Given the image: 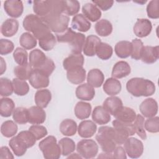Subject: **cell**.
<instances>
[{"mask_svg": "<svg viewBox=\"0 0 159 159\" xmlns=\"http://www.w3.org/2000/svg\"><path fill=\"white\" fill-rule=\"evenodd\" d=\"M85 40L86 37L84 34L76 32L74 39L69 43L72 53H81L83 51Z\"/></svg>", "mask_w": 159, "mask_h": 159, "instance_id": "obj_37", "label": "cell"}, {"mask_svg": "<svg viewBox=\"0 0 159 159\" xmlns=\"http://www.w3.org/2000/svg\"><path fill=\"white\" fill-rule=\"evenodd\" d=\"M147 16L150 19H157L159 17V1L152 0L147 6Z\"/></svg>", "mask_w": 159, "mask_h": 159, "instance_id": "obj_53", "label": "cell"}, {"mask_svg": "<svg viewBox=\"0 0 159 159\" xmlns=\"http://www.w3.org/2000/svg\"><path fill=\"white\" fill-rule=\"evenodd\" d=\"M29 130L33 134L37 140L43 138L48 134L47 130L44 126L38 124L31 125Z\"/></svg>", "mask_w": 159, "mask_h": 159, "instance_id": "obj_55", "label": "cell"}, {"mask_svg": "<svg viewBox=\"0 0 159 159\" xmlns=\"http://www.w3.org/2000/svg\"><path fill=\"white\" fill-rule=\"evenodd\" d=\"M57 39L54 35L51 32L39 40V47L45 51H50L55 46Z\"/></svg>", "mask_w": 159, "mask_h": 159, "instance_id": "obj_45", "label": "cell"}, {"mask_svg": "<svg viewBox=\"0 0 159 159\" xmlns=\"http://www.w3.org/2000/svg\"><path fill=\"white\" fill-rule=\"evenodd\" d=\"M132 45V50L130 57L132 59L139 60L141 58L142 52L143 48V43L139 39H134L131 42Z\"/></svg>", "mask_w": 159, "mask_h": 159, "instance_id": "obj_49", "label": "cell"}, {"mask_svg": "<svg viewBox=\"0 0 159 159\" xmlns=\"http://www.w3.org/2000/svg\"><path fill=\"white\" fill-rule=\"evenodd\" d=\"M76 32L71 28L68 27L65 31L61 33L56 34L57 41L59 43H70L75 36Z\"/></svg>", "mask_w": 159, "mask_h": 159, "instance_id": "obj_51", "label": "cell"}, {"mask_svg": "<svg viewBox=\"0 0 159 159\" xmlns=\"http://www.w3.org/2000/svg\"><path fill=\"white\" fill-rule=\"evenodd\" d=\"M68 158H81L82 157L79 155V154H78V153H72V154H71V155H69V156L67 157Z\"/></svg>", "mask_w": 159, "mask_h": 159, "instance_id": "obj_62", "label": "cell"}, {"mask_svg": "<svg viewBox=\"0 0 159 159\" xmlns=\"http://www.w3.org/2000/svg\"><path fill=\"white\" fill-rule=\"evenodd\" d=\"M58 145L61 148V155L63 156H68L76 150L75 142L68 137L60 139L58 142Z\"/></svg>", "mask_w": 159, "mask_h": 159, "instance_id": "obj_40", "label": "cell"}, {"mask_svg": "<svg viewBox=\"0 0 159 159\" xmlns=\"http://www.w3.org/2000/svg\"><path fill=\"white\" fill-rule=\"evenodd\" d=\"M68 80L74 84H79L84 81L86 78V70L83 66H77L66 71Z\"/></svg>", "mask_w": 159, "mask_h": 159, "instance_id": "obj_18", "label": "cell"}, {"mask_svg": "<svg viewBox=\"0 0 159 159\" xmlns=\"http://www.w3.org/2000/svg\"><path fill=\"white\" fill-rule=\"evenodd\" d=\"M29 122L32 124H43L46 119V113L40 107L37 106L28 108Z\"/></svg>", "mask_w": 159, "mask_h": 159, "instance_id": "obj_14", "label": "cell"}, {"mask_svg": "<svg viewBox=\"0 0 159 159\" xmlns=\"http://www.w3.org/2000/svg\"><path fill=\"white\" fill-rule=\"evenodd\" d=\"M122 89L120 82L114 78H107L104 84L103 90L109 96H115L118 94Z\"/></svg>", "mask_w": 159, "mask_h": 159, "instance_id": "obj_27", "label": "cell"}, {"mask_svg": "<svg viewBox=\"0 0 159 159\" xmlns=\"http://www.w3.org/2000/svg\"><path fill=\"white\" fill-rule=\"evenodd\" d=\"M131 72L129 64L125 61H119L113 66L112 70V77L114 78H122L128 76Z\"/></svg>", "mask_w": 159, "mask_h": 159, "instance_id": "obj_24", "label": "cell"}, {"mask_svg": "<svg viewBox=\"0 0 159 159\" xmlns=\"http://www.w3.org/2000/svg\"><path fill=\"white\" fill-rule=\"evenodd\" d=\"M113 134L114 127L102 126L99 128L96 139L104 152L112 153L116 147Z\"/></svg>", "mask_w": 159, "mask_h": 159, "instance_id": "obj_4", "label": "cell"}, {"mask_svg": "<svg viewBox=\"0 0 159 159\" xmlns=\"http://www.w3.org/2000/svg\"><path fill=\"white\" fill-rule=\"evenodd\" d=\"M1 75H2L6 70V62L4 60L2 57H1Z\"/></svg>", "mask_w": 159, "mask_h": 159, "instance_id": "obj_61", "label": "cell"}, {"mask_svg": "<svg viewBox=\"0 0 159 159\" xmlns=\"http://www.w3.org/2000/svg\"><path fill=\"white\" fill-rule=\"evenodd\" d=\"M9 145L17 157L24 155L28 148L23 141L17 136L13 137L9 142Z\"/></svg>", "mask_w": 159, "mask_h": 159, "instance_id": "obj_32", "label": "cell"}, {"mask_svg": "<svg viewBox=\"0 0 159 159\" xmlns=\"http://www.w3.org/2000/svg\"><path fill=\"white\" fill-rule=\"evenodd\" d=\"M127 91L135 97H148L155 92V85L152 81L143 78H132L126 84Z\"/></svg>", "mask_w": 159, "mask_h": 159, "instance_id": "obj_1", "label": "cell"}, {"mask_svg": "<svg viewBox=\"0 0 159 159\" xmlns=\"http://www.w3.org/2000/svg\"><path fill=\"white\" fill-rule=\"evenodd\" d=\"M17 135L23 141L27 148L33 147L37 140L33 134L29 130L21 131Z\"/></svg>", "mask_w": 159, "mask_h": 159, "instance_id": "obj_52", "label": "cell"}, {"mask_svg": "<svg viewBox=\"0 0 159 159\" xmlns=\"http://www.w3.org/2000/svg\"><path fill=\"white\" fill-rule=\"evenodd\" d=\"M39 147L46 159H58L61 157V148L57 143V139L53 135H49L40 141Z\"/></svg>", "mask_w": 159, "mask_h": 159, "instance_id": "obj_5", "label": "cell"}, {"mask_svg": "<svg viewBox=\"0 0 159 159\" xmlns=\"http://www.w3.org/2000/svg\"><path fill=\"white\" fill-rule=\"evenodd\" d=\"M4 9L9 16L13 18H18L23 13L24 6L21 1L8 0L4 1Z\"/></svg>", "mask_w": 159, "mask_h": 159, "instance_id": "obj_10", "label": "cell"}, {"mask_svg": "<svg viewBox=\"0 0 159 159\" xmlns=\"http://www.w3.org/2000/svg\"><path fill=\"white\" fill-rule=\"evenodd\" d=\"M101 42V39L96 35H90L86 39L83 47V53L86 56L93 57L96 53V50Z\"/></svg>", "mask_w": 159, "mask_h": 159, "instance_id": "obj_15", "label": "cell"}, {"mask_svg": "<svg viewBox=\"0 0 159 159\" xmlns=\"http://www.w3.org/2000/svg\"><path fill=\"white\" fill-rule=\"evenodd\" d=\"M84 57L81 53H72L63 61V66L66 71L77 66H83Z\"/></svg>", "mask_w": 159, "mask_h": 159, "instance_id": "obj_23", "label": "cell"}, {"mask_svg": "<svg viewBox=\"0 0 159 159\" xmlns=\"http://www.w3.org/2000/svg\"><path fill=\"white\" fill-rule=\"evenodd\" d=\"M87 83L93 88H99L104 80L103 73L98 68L89 70L87 75Z\"/></svg>", "mask_w": 159, "mask_h": 159, "instance_id": "obj_26", "label": "cell"}, {"mask_svg": "<svg viewBox=\"0 0 159 159\" xmlns=\"http://www.w3.org/2000/svg\"><path fill=\"white\" fill-rule=\"evenodd\" d=\"M92 3L95 4L99 9L102 11H107L111 9L114 4V1H101V0H93Z\"/></svg>", "mask_w": 159, "mask_h": 159, "instance_id": "obj_58", "label": "cell"}, {"mask_svg": "<svg viewBox=\"0 0 159 159\" xmlns=\"http://www.w3.org/2000/svg\"><path fill=\"white\" fill-rule=\"evenodd\" d=\"M49 76L38 69H33L29 79L30 84L35 89L47 88L49 84Z\"/></svg>", "mask_w": 159, "mask_h": 159, "instance_id": "obj_9", "label": "cell"}, {"mask_svg": "<svg viewBox=\"0 0 159 159\" xmlns=\"http://www.w3.org/2000/svg\"><path fill=\"white\" fill-rule=\"evenodd\" d=\"M40 19L47 25L50 30L55 34L65 31L68 28L70 21L69 17L63 14L49 15Z\"/></svg>", "mask_w": 159, "mask_h": 159, "instance_id": "obj_6", "label": "cell"}, {"mask_svg": "<svg viewBox=\"0 0 159 159\" xmlns=\"http://www.w3.org/2000/svg\"><path fill=\"white\" fill-rule=\"evenodd\" d=\"M93 120L99 124H106L111 120L110 114L101 106H98L94 107L92 112Z\"/></svg>", "mask_w": 159, "mask_h": 159, "instance_id": "obj_20", "label": "cell"}, {"mask_svg": "<svg viewBox=\"0 0 159 159\" xmlns=\"http://www.w3.org/2000/svg\"><path fill=\"white\" fill-rule=\"evenodd\" d=\"M152 29V22L147 19H138L133 28L134 34L139 38L148 36L151 33Z\"/></svg>", "mask_w": 159, "mask_h": 159, "instance_id": "obj_12", "label": "cell"}, {"mask_svg": "<svg viewBox=\"0 0 159 159\" xmlns=\"http://www.w3.org/2000/svg\"><path fill=\"white\" fill-rule=\"evenodd\" d=\"M158 108L157 102L152 98L145 99L139 106L141 114L147 118L155 117L158 112Z\"/></svg>", "mask_w": 159, "mask_h": 159, "instance_id": "obj_11", "label": "cell"}, {"mask_svg": "<svg viewBox=\"0 0 159 159\" xmlns=\"http://www.w3.org/2000/svg\"><path fill=\"white\" fill-rule=\"evenodd\" d=\"M76 97L83 101H91L95 96V90L88 83H83L76 89Z\"/></svg>", "mask_w": 159, "mask_h": 159, "instance_id": "obj_21", "label": "cell"}, {"mask_svg": "<svg viewBox=\"0 0 159 159\" xmlns=\"http://www.w3.org/2000/svg\"><path fill=\"white\" fill-rule=\"evenodd\" d=\"M132 50V43L127 40L118 42L114 48V51L117 56L120 58H126L130 56Z\"/></svg>", "mask_w": 159, "mask_h": 159, "instance_id": "obj_29", "label": "cell"}, {"mask_svg": "<svg viewBox=\"0 0 159 159\" xmlns=\"http://www.w3.org/2000/svg\"><path fill=\"white\" fill-rule=\"evenodd\" d=\"M15 104L13 100L9 98H2L0 100V114L2 117H9L14 110Z\"/></svg>", "mask_w": 159, "mask_h": 159, "instance_id": "obj_35", "label": "cell"}, {"mask_svg": "<svg viewBox=\"0 0 159 159\" xmlns=\"http://www.w3.org/2000/svg\"><path fill=\"white\" fill-rule=\"evenodd\" d=\"M55 68V65L52 59L47 57V59L45 61V62L40 67H39L37 69L40 70L48 76H50L51 74L53 73V71H54Z\"/></svg>", "mask_w": 159, "mask_h": 159, "instance_id": "obj_57", "label": "cell"}, {"mask_svg": "<svg viewBox=\"0 0 159 159\" xmlns=\"http://www.w3.org/2000/svg\"><path fill=\"white\" fill-rule=\"evenodd\" d=\"M92 107L91 105L86 102H78L75 107L74 112L76 117L81 120L88 119L91 115Z\"/></svg>", "mask_w": 159, "mask_h": 159, "instance_id": "obj_30", "label": "cell"}, {"mask_svg": "<svg viewBox=\"0 0 159 159\" xmlns=\"http://www.w3.org/2000/svg\"><path fill=\"white\" fill-rule=\"evenodd\" d=\"M126 154L132 158H137L143 152V145L141 140L135 137H128L124 143Z\"/></svg>", "mask_w": 159, "mask_h": 159, "instance_id": "obj_8", "label": "cell"}, {"mask_svg": "<svg viewBox=\"0 0 159 159\" xmlns=\"http://www.w3.org/2000/svg\"><path fill=\"white\" fill-rule=\"evenodd\" d=\"M122 106V100L119 97L112 96L105 99L102 106L110 114L114 116Z\"/></svg>", "mask_w": 159, "mask_h": 159, "instance_id": "obj_28", "label": "cell"}, {"mask_svg": "<svg viewBox=\"0 0 159 159\" xmlns=\"http://www.w3.org/2000/svg\"><path fill=\"white\" fill-rule=\"evenodd\" d=\"M17 130L18 127L17 124L11 120L4 122L1 126V132L2 135L7 138H10L15 135Z\"/></svg>", "mask_w": 159, "mask_h": 159, "instance_id": "obj_41", "label": "cell"}, {"mask_svg": "<svg viewBox=\"0 0 159 159\" xmlns=\"http://www.w3.org/2000/svg\"><path fill=\"white\" fill-rule=\"evenodd\" d=\"M13 58L15 62L19 65H22L28 63V53L23 48H16L13 53Z\"/></svg>", "mask_w": 159, "mask_h": 159, "instance_id": "obj_50", "label": "cell"}, {"mask_svg": "<svg viewBox=\"0 0 159 159\" xmlns=\"http://www.w3.org/2000/svg\"><path fill=\"white\" fill-rule=\"evenodd\" d=\"M96 32L101 37L109 36L112 32V25L107 19H101L95 24Z\"/></svg>", "mask_w": 159, "mask_h": 159, "instance_id": "obj_36", "label": "cell"}, {"mask_svg": "<svg viewBox=\"0 0 159 159\" xmlns=\"http://www.w3.org/2000/svg\"><path fill=\"white\" fill-rule=\"evenodd\" d=\"M20 45L25 50H31L35 48L37 42L36 38L30 32L23 33L19 39Z\"/></svg>", "mask_w": 159, "mask_h": 159, "instance_id": "obj_39", "label": "cell"}, {"mask_svg": "<svg viewBox=\"0 0 159 159\" xmlns=\"http://www.w3.org/2000/svg\"><path fill=\"white\" fill-rule=\"evenodd\" d=\"M52 99L51 92L47 89H39L35 94V102L36 105L42 108H45Z\"/></svg>", "mask_w": 159, "mask_h": 159, "instance_id": "obj_31", "label": "cell"}, {"mask_svg": "<svg viewBox=\"0 0 159 159\" xmlns=\"http://www.w3.org/2000/svg\"><path fill=\"white\" fill-rule=\"evenodd\" d=\"M0 158H8L13 159L14 156L12 152L10 151L9 148L6 146H3L1 147V153H0Z\"/></svg>", "mask_w": 159, "mask_h": 159, "instance_id": "obj_60", "label": "cell"}, {"mask_svg": "<svg viewBox=\"0 0 159 159\" xmlns=\"http://www.w3.org/2000/svg\"><path fill=\"white\" fill-rule=\"evenodd\" d=\"M12 84L14 87V92L17 96H25L29 91V86L26 81L16 78H13Z\"/></svg>", "mask_w": 159, "mask_h": 159, "instance_id": "obj_44", "label": "cell"}, {"mask_svg": "<svg viewBox=\"0 0 159 159\" xmlns=\"http://www.w3.org/2000/svg\"><path fill=\"white\" fill-rule=\"evenodd\" d=\"M14 48V43L8 39H1L0 40V54L6 55L11 53Z\"/></svg>", "mask_w": 159, "mask_h": 159, "instance_id": "obj_56", "label": "cell"}, {"mask_svg": "<svg viewBox=\"0 0 159 159\" xmlns=\"http://www.w3.org/2000/svg\"><path fill=\"white\" fill-rule=\"evenodd\" d=\"M159 57L158 46H145L143 48L140 60L145 63L152 64L157 61Z\"/></svg>", "mask_w": 159, "mask_h": 159, "instance_id": "obj_16", "label": "cell"}, {"mask_svg": "<svg viewBox=\"0 0 159 159\" xmlns=\"http://www.w3.org/2000/svg\"><path fill=\"white\" fill-rule=\"evenodd\" d=\"M80 4L76 0L64 1L63 13L66 16H75L79 12Z\"/></svg>", "mask_w": 159, "mask_h": 159, "instance_id": "obj_47", "label": "cell"}, {"mask_svg": "<svg viewBox=\"0 0 159 159\" xmlns=\"http://www.w3.org/2000/svg\"><path fill=\"white\" fill-rule=\"evenodd\" d=\"M12 118L15 122L19 124H25L29 122L28 109L23 107H16L12 112Z\"/></svg>", "mask_w": 159, "mask_h": 159, "instance_id": "obj_42", "label": "cell"}, {"mask_svg": "<svg viewBox=\"0 0 159 159\" xmlns=\"http://www.w3.org/2000/svg\"><path fill=\"white\" fill-rule=\"evenodd\" d=\"M71 27L74 30L86 32L90 29L91 24L83 14H77L72 19Z\"/></svg>", "mask_w": 159, "mask_h": 159, "instance_id": "obj_25", "label": "cell"}, {"mask_svg": "<svg viewBox=\"0 0 159 159\" xmlns=\"http://www.w3.org/2000/svg\"><path fill=\"white\" fill-rule=\"evenodd\" d=\"M136 116V112L133 109L123 106L114 115L116 120L125 123H132Z\"/></svg>", "mask_w": 159, "mask_h": 159, "instance_id": "obj_17", "label": "cell"}, {"mask_svg": "<svg viewBox=\"0 0 159 159\" xmlns=\"http://www.w3.org/2000/svg\"><path fill=\"white\" fill-rule=\"evenodd\" d=\"M14 91L12 81L7 78H0V95L7 97L12 95Z\"/></svg>", "mask_w": 159, "mask_h": 159, "instance_id": "obj_48", "label": "cell"}, {"mask_svg": "<svg viewBox=\"0 0 159 159\" xmlns=\"http://www.w3.org/2000/svg\"><path fill=\"white\" fill-rule=\"evenodd\" d=\"M97 130V125L94 122L90 120H84L81 122L78 127L79 135L84 139L93 137Z\"/></svg>", "mask_w": 159, "mask_h": 159, "instance_id": "obj_13", "label": "cell"}, {"mask_svg": "<svg viewBox=\"0 0 159 159\" xmlns=\"http://www.w3.org/2000/svg\"><path fill=\"white\" fill-rule=\"evenodd\" d=\"M113 49L112 47L107 43L101 42L98 45L96 55L101 60H109L112 55Z\"/></svg>", "mask_w": 159, "mask_h": 159, "instance_id": "obj_43", "label": "cell"}, {"mask_svg": "<svg viewBox=\"0 0 159 159\" xmlns=\"http://www.w3.org/2000/svg\"><path fill=\"white\" fill-rule=\"evenodd\" d=\"M76 122L71 119H66L61 121L60 125V132L65 136H73L77 131Z\"/></svg>", "mask_w": 159, "mask_h": 159, "instance_id": "obj_34", "label": "cell"}, {"mask_svg": "<svg viewBox=\"0 0 159 159\" xmlns=\"http://www.w3.org/2000/svg\"><path fill=\"white\" fill-rule=\"evenodd\" d=\"M144 127L150 133H157L159 131V117L158 116L148 118L144 122Z\"/></svg>", "mask_w": 159, "mask_h": 159, "instance_id": "obj_54", "label": "cell"}, {"mask_svg": "<svg viewBox=\"0 0 159 159\" xmlns=\"http://www.w3.org/2000/svg\"><path fill=\"white\" fill-rule=\"evenodd\" d=\"M22 24L25 30L32 32V35L39 40L51 33L49 27L42 20L40 17L33 14L27 15L24 19Z\"/></svg>", "mask_w": 159, "mask_h": 159, "instance_id": "obj_3", "label": "cell"}, {"mask_svg": "<svg viewBox=\"0 0 159 159\" xmlns=\"http://www.w3.org/2000/svg\"><path fill=\"white\" fill-rule=\"evenodd\" d=\"M144 117L141 114H137L135 120L133 122V125L135 131V133L142 139H147V134L144 127Z\"/></svg>", "mask_w": 159, "mask_h": 159, "instance_id": "obj_46", "label": "cell"}, {"mask_svg": "<svg viewBox=\"0 0 159 159\" xmlns=\"http://www.w3.org/2000/svg\"><path fill=\"white\" fill-rule=\"evenodd\" d=\"M82 12L83 16L91 22L98 20L101 17V10L93 3L88 2L82 7Z\"/></svg>", "mask_w": 159, "mask_h": 159, "instance_id": "obj_19", "label": "cell"}, {"mask_svg": "<svg viewBox=\"0 0 159 159\" xmlns=\"http://www.w3.org/2000/svg\"><path fill=\"white\" fill-rule=\"evenodd\" d=\"M32 70L33 68L30 64L27 63L22 65L16 66L14 69V73L17 78L26 81L29 79Z\"/></svg>", "mask_w": 159, "mask_h": 159, "instance_id": "obj_38", "label": "cell"}, {"mask_svg": "<svg viewBox=\"0 0 159 159\" xmlns=\"http://www.w3.org/2000/svg\"><path fill=\"white\" fill-rule=\"evenodd\" d=\"M112 152H113V154H112L113 158H116V159H126L127 158L126 152L124 148L121 146L116 147Z\"/></svg>", "mask_w": 159, "mask_h": 159, "instance_id": "obj_59", "label": "cell"}, {"mask_svg": "<svg viewBox=\"0 0 159 159\" xmlns=\"http://www.w3.org/2000/svg\"><path fill=\"white\" fill-rule=\"evenodd\" d=\"M47 57L40 50L36 48L32 50L29 53V63L33 69L40 67L46 60Z\"/></svg>", "mask_w": 159, "mask_h": 159, "instance_id": "obj_33", "label": "cell"}, {"mask_svg": "<svg viewBox=\"0 0 159 159\" xmlns=\"http://www.w3.org/2000/svg\"><path fill=\"white\" fill-rule=\"evenodd\" d=\"M98 145L92 139H83L78 142L76 151L84 158H94L98 152Z\"/></svg>", "mask_w": 159, "mask_h": 159, "instance_id": "obj_7", "label": "cell"}, {"mask_svg": "<svg viewBox=\"0 0 159 159\" xmlns=\"http://www.w3.org/2000/svg\"><path fill=\"white\" fill-rule=\"evenodd\" d=\"M19 22L15 19H7L1 26V32L7 37L14 36L18 31Z\"/></svg>", "mask_w": 159, "mask_h": 159, "instance_id": "obj_22", "label": "cell"}, {"mask_svg": "<svg viewBox=\"0 0 159 159\" xmlns=\"http://www.w3.org/2000/svg\"><path fill=\"white\" fill-rule=\"evenodd\" d=\"M33 11L40 18L49 15L61 14L64 11V1H35L33 2Z\"/></svg>", "mask_w": 159, "mask_h": 159, "instance_id": "obj_2", "label": "cell"}]
</instances>
